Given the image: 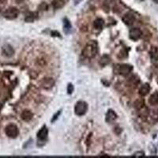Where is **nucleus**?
Masks as SVG:
<instances>
[{"instance_id":"9b49d317","label":"nucleus","mask_w":158,"mask_h":158,"mask_svg":"<svg viewBox=\"0 0 158 158\" xmlns=\"http://www.w3.org/2000/svg\"><path fill=\"white\" fill-rule=\"evenodd\" d=\"M21 117L25 122H29V121H30L32 119L33 115H32V113L30 110H24L21 112Z\"/></svg>"},{"instance_id":"4468645a","label":"nucleus","mask_w":158,"mask_h":158,"mask_svg":"<svg viewBox=\"0 0 158 158\" xmlns=\"http://www.w3.org/2000/svg\"><path fill=\"white\" fill-rule=\"evenodd\" d=\"M149 103L153 106L158 104V92H155L149 97Z\"/></svg>"},{"instance_id":"4be33fe9","label":"nucleus","mask_w":158,"mask_h":158,"mask_svg":"<svg viewBox=\"0 0 158 158\" xmlns=\"http://www.w3.org/2000/svg\"><path fill=\"white\" fill-rule=\"evenodd\" d=\"M145 154L143 152H138V153H136V154H134V157H142L144 156Z\"/></svg>"},{"instance_id":"a211bd4d","label":"nucleus","mask_w":158,"mask_h":158,"mask_svg":"<svg viewBox=\"0 0 158 158\" xmlns=\"http://www.w3.org/2000/svg\"><path fill=\"white\" fill-rule=\"evenodd\" d=\"M65 2L64 0H53L52 2V5L55 9H60L64 6Z\"/></svg>"},{"instance_id":"f8f14e48","label":"nucleus","mask_w":158,"mask_h":158,"mask_svg":"<svg viewBox=\"0 0 158 158\" xmlns=\"http://www.w3.org/2000/svg\"><path fill=\"white\" fill-rule=\"evenodd\" d=\"M149 91H150V86H149V84H144L139 89V94L142 97H145L149 93Z\"/></svg>"},{"instance_id":"b1692460","label":"nucleus","mask_w":158,"mask_h":158,"mask_svg":"<svg viewBox=\"0 0 158 158\" xmlns=\"http://www.w3.org/2000/svg\"><path fill=\"white\" fill-rule=\"evenodd\" d=\"M154 2H156L157 3H158V0H154Z\"/></svg>"},{"instance_id":"0eeeda50","label":"nucleus","mask_w":158,"mask_h":158,"mask_svg":"<svg viewBox=\"0 0 158 158\" xmlns=\"http://www.w3.org/2000/svg\"><path fill=\"white\" fill-rule=\"evenodd\" d=\"M142 31H141L138 28H133L130 30L129 32V36L132 41H137L138 39L140 38L142 36Z\"/></svg>"},{"instance_id":"f3484780","label":"nucleus","mask_w":158,"mask_h":158,"mask_svg":"<svg viewBox=\"0 0 158 158\" xmlns=\"http://www.w3.org/2000/svg\"><path fill=\"white\" fill-rule=\"evenodd\" d=\"M110 62H111V58L109 57V55H103V56L100 58L99 63L100 66H107L108 64H109Z\"/></svg>"},{"instance_id":"aec40b11","label":"nucleus","mask_w":158,"mask_h":158,"mask_svg":"<svg viewBox=\"0 0 158 158\" xmlns=\"http://www.w3.org/2000/svg\"><path fill=\"white\" fill-rule=\"evenodd\" d=\"M36 18V14H35V13H30L29 15L26 16L25 21H28V22H32V21H33L34 19Z\"/></svg>"},{"instance_id":"f257e3e1","label":"nucleus","mask_w":158,"mask_h":158,"mask_svg":"<svg viewBox=\"0 0 158 158\" xmlns=\"http://www.w3.org/2000/svg\"><path fill=\"white\" fill-rule=\"evenodd\" d=\"M98 52V44L95 41H89L82 51V55L87 59H92L97 55Z\"/></svg>"},{"instance_id":"2eb2a0df","label":"nucleus","mask_w":158,"mask_h":158,"mask_svg":"<svg viewBox=\"0 0 158 158\" xmlns=\"http://www.w3.org/2000/svg\"><path fill=\"white\" fill-rule=\"evenodd\" d=\"M150 57L154 61H158V47H153L149 52Z\"/></svg>"},{"instance_id":"393cba45","label":"nucleus","mask_w":158,"mask_h":158,"mask_svg":"<svg viewBox=\"0 0 158 158\" xmlns=\"http://www.w3.org/2000/svg\"><path fill=\"white\" fill-rule=\"evenodd\" d=\"M3 1H5V0H0V2H3Z\"/></svg>"},{"instance_id":"1a4fd4ad","label":"nucleus","mask_w":158,"mask_h":158,"mask_svg":"<svg viewBox=\"0 0 158 158\" xmlns=\"http://www.w3.org/2000/svg\"><path fill=\"white\" fill-rule=\"evenodd\" d=\"M134 21H135V17L134 16V14H131V13H127L123 17V21L126 25H132L134 22Z\"/></svg>"},{"instance_id":"9d476101","label":"nucleus","mask_w":158,"mask_h":158,"mask_svg":"<svg viewBox=\"0 0 158 158\" xmlns=\"http://www.w3.org/2000/svg\"><path fill=\"white\" fill-rule=\"evenodd\" d=\"M47 134H48V130L46 128V126H44L43 128H41L37 133V138L39 140L44 141L47 139Z\"/></svg>"},{"instance_id":"f03ea898","label":"nucleus","mask_w":158,"mask_h":158,"mask_svg":"<svg viewBox=\"0 0 158 158\" xmlns=\"http://www.w3.org/2000/svg\"><path fill=\"white\" fill-rule=\"evenodd\" d=\"M5 132L6 134L10 138H16L19 134V130L18 126L14 124H9L7 126L5 129Z\"/></svg>"},{"instance_id":"ddd939ff","label":"nucleus","mask_w":158,"mask_h":158,"mask_svg":"<svg viewBox=\"0 0 158 158\" xmlns=\"http://www.w3.org/2000/svg\"><path fill=\"white\" fill-rule=\"evenodd\" d=\"M117 119V115L113 110H109V111L106 114V120L107 122H112L114 120Z\"/></svg>"},{"instance_id":"5701e85b","label":"nucleus","mask_w":158,"mask_h":158,"mask_svg":"<svg viewBox=\"0 0 158 158\" xmlns=\"http://www.w3.org/2000/svg\"><path fill=\"white\" fill-rule=\"evenodd\" d=\"M60 113H61V111H59L57 112L56 115H54V117H53V119H52V122H54V120H56V119H57V118H58V116H59V114H60Z\"/></svg>"},{"instance_id":"412c9836","label":"nucleus","mask_w":158,"mask_h":158,"mask_svg":"<svg viewBox=\"0 0 158 158\" xmlns=\"http://www.w3.org/2000/svg\"><path fill=\"white\" fill-rule=\"evenodd\" d=\"M67 92L69 94H71L74 92V86L72 84H69L67 86Z\"/></svg>"},{"instance_id":"6ab92c4d","label":"nucleus","mask_w":158,"mask_h":158,"mask_svg":"<svg viewBox=\"0 0 158 158\" xmlns=\"http://www.w3.org/2000/svg\"><path fill=\"white\" fill-rule=\"evenodd\" d=\"M63 28H64V31H65V32H68L69 30H70V29H71L70 22L69 21V20L66 19V18L63 19Z\"/></svg>"},{"instance_id":"7ed1b4c3","label":"nucleus","mask_w":158,"mask_h":158,"mask_svg":"<svg viewBox=\"0 0 158 158\" xmlns=\"http://www.w3.org/2000/svg\"><path fill=\"white\" fill-rule=\"evenodd\" d=\"M115 69H116V73L117 74L126 76V75H129L131 72V70H132L133 68L129 64H120V65L115 66Z\"/></svg>"},{"instance_id":"20e7f679","label":"nucleus","mask_w":158,"mask_h":158,"mask_svg":"<svg viewBox=\"0 0 158 158\" xmlns=\"http://www.w3.org/2000/svg\"><path fill=\"white\" fill-rule=\"evenodd\" d=\"M88 105L86 102L78 101L75 107V112L78 115H84L87 111Z\"/></svg>"},{"instance_id":"dca6fc26","label":"nucleus","mask_w":158,"mask_h":158,"mask_svg":"<svg viewBox=\"0 0 158 158\" xmlns=\"http://www.w3.org/2000/svg\"><path fill=\"white\" fill-rule=\"evenodd\" d=\"M104 21L103 19L101 18H97L93 22V27L96 29V30H101L102 28L104 27Z\"/></svg>"},{"instance_id":"423d86ee","label":"nucleus","mask_w":158,"mask_h":158,"mask_svg":"<svg viewBox=\"0 0 158 158\" xmlns=\"http://www.w3.org/2000/svg\"><path fill=\"white\" fill-rule=\"evenodd\" d=\"M40 85L44 89H50L55 86V80L52 78H44L41 80Z\"/></svg>"},{"instance_id":"6e6552de","label":"nucleus","mask_w":158,"mask_h":158,"mask_svg":"<svg viewBox=\"0 0 158 158\" xmlns=\"http://www.w3.org/2000/svg\"><path fill=\"white\" fill-rule=\"evenodd\" d=\"M2 52L5 56L11 57L14 55V50L10 44H6L2 47Z\"/></svg>"},{"instance_id":"39448f33","label":"nucleus","mask_w":158,"mask_h":158,"mask_svg":"<svg viewBox=\"0 0 158 158\" xmlns=\"http://www.w3.org/2000/svg\"><path fill=\"white\" fill-rule=\"evenodd\" d=\"M18 14H19V11L15 7H10V8L6 10L4 13H3L4 18H7V19H9V20H13V19L17 18Z\"/></svg>"}]
</instances>
